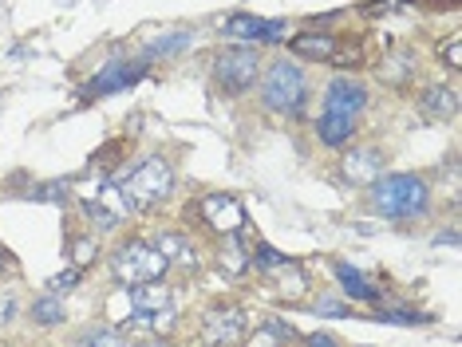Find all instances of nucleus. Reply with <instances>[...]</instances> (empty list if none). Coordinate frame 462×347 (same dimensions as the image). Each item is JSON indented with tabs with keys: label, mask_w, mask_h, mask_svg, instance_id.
Wrapping results in <instances>:
<instances>
[{
	"label": "nucleus",
	"mask_w": 462,
	"mask_h": 347,
	"mask_svg": "<svg viewBox=\"0 0 462 347\" xmlns=\"http://www.w3.org/2000/svg\"><path fill=\"white\" fill-rule=\"evenodd\" d=\"M411 71H415V63L403 48L387 51V59L380 63V79L387 83V87H407V83H411Z\"/></svg>",
	"instance_id": "f3484780"
},
{
	"label": "nucleus",
	"mask_w": 462,
	"mask_h": 347,
	"mask_svg": "<svg viewBox=\"0 0 462 347\" xmlns=\"http://www.w3.org/2000/svg\"><path fill=\"white\" fill-rule=\"evenodd\" d=\"M261 83V103L273 114H300L304 103H309V79L297 63L277 59L269 63V71L257 79Z\"/></svg>",
	"instance_id": "f03ea898"
},
{
	"label": "nucleus",
	"mask_w": 462,
	"mask_h": 347,
	"mask_svg": "<svg viewBox=\"0 0 462 347\" xmlns=\"http://www.w3.org/2000/svg\"><path fill=\"white\" fill-rule=\"evenodd\" d=\"M340 178L352 186H372L375 178H383V151L380 146H348L340 158Z\"/></svg>",
	"instance_id": "6e6552de"
},
{
	"label": "nucleus",
	"mask_w": 462,
	"mask_h": 347,
	"mask_svg": "<svg viewBox=\"0 0 462 347\" xmlns=\"http://www.w3.org/2000/svg\"><path fill=\"white\" fill-rule=\"evenodd\" d=\"M439 56H443V63L450 71H462V40L458 36L443 40V44H439Z\"/></svg>",
	"instance_id": "4be33fe9"
},
{
	"label": "nucleus",
	"mask_w": 462,
	"mask_h": 347,
	"mask_svg": "<svg viewBox=\"0 0 462 347\" xmlns=\"http://www.w3.org/2000/svg\"><path fill=\"white\" fill-rule=\"evenodd\" d=\"M367 107V87L356 79H332L328 83V95H324V111H340V114H352L360 119V111Z\"/></svg>",
	"instance_id": "1a4fd4ad"
},
{
	"label": "nucleus",
	"mask_w": 462,
	"mask_h": 347,
	"mask_svg": "<svg viewBox=\"0 0 462 347\" xmlns=\"http://www.w3.org/2000/svg\"><path fill=\"white\" fill-rule=\"evenodd\" d=\"M229 36H245V40H281L285 36V20H257V16H229L226 20Z\"/></svg>",
	"instance_id": "f8f14e48"
},
{
	"label": "nucleus",
	"mask_w": 462,
	"mask_h": 347,
	"mask_svg": "<svg viewBox=\"0 0 462 347\" xmlns=\"http://www.w3.org/2000/svg\"><path fill=\"white\" fill-rule=\"evenodd\" d=\"M336 280L344 284V292H348L352 300H367V304L375 300L372 284H367V280L360 277V269H352V265H336Z\"/></svg>",
	"instance_id": "a211bd4d"
},
{
	"label": "nucleus",
	"mask_w": 462,
	"mask_h": 347,
	"mask_svg": "<svg viewBox=\"0 0 462 347\" xmlns=\"http://www.w3.org/2000/svg\"><path fill=\"white\" fill-rule=\"evenodd\" d=\"M83 347H127V332L119 328H91L83 335Z\"/></svg>",
	"instance_id": "aec40b11"
},
{
	"label": "nucleus",
	"mask_w": 462,
	"mask_h": 347,
	"mask_svg": "<svg viewBox=\"0 0 462 347\" xmlns=\"http://www.w3.org/2000/svg\"><path fill=\"white\" fill-rule=\"evenodd\" d=\"M143 68L146 63H111V68H103L96 79H91V95H107V91H115V87H127V83H134L143 76Z\"/></svg>",
	"instance_id": "2eb2a0df"
},
{
	"label": "nucleus",
	"mask_w": 462,
	"mask_h": 347,
	"mask_svg": "<svg viewBox=\"0 0 462 347\" xmlns=\"http://www.w3.org/2000/svg\"><path fill=\"white\" fill-rule=\"evenodd\" d=\"M154 249L166 257V265H182V269H198V252L194 245L186 241L182 233H159V241H154Z\"/></svg>",
	"instance_id": "dca6fc26"
},
{
	"label": "nucleus",
	"mask_w": 462,
	"mask_h": 347,
	"mask_svg": "<svg viewBox=\"0 0 462 347\" xmlns=\"http://www.w3.org/2000/svg\"><path fill=\"white\" fill-rule=\"evenodd\" d=\"M190 44V32H171V36L154 40L151 48H146V59H162V56H174V51H186Z\"/></svg>",
	"instance_id": "6ab92c4d"
},
{
	"label": "nucleus",
	"mask_w": 462,
	"mask_h": 347,
	"mask_svg": "<svg viewBox=\"0 0 462 347\" xmlns=\"http://www.w3.org/2000/svg\"><path fill=\"white\" fill-rule=\"evenodd\" d=\"M91 257H96V241H91V237H79L76 245H71V260H76V269L91 265Z\"/></svg>",
	"instance_id": "b1692460"
},
{
	"label": "nucleus",
	"mask_w": 462,
	"mask_h": 347,
	"mask_svg": "<svg viewBox=\"0 0 462 347\" xmlns=\"http://www.w3.org/2000/svg\"><path fill=\"white\" fill-rule=\"evenodd\" d=\"M32 315L40 324H60L64 320V304H60V297H44V300L32 304Z\"/></svg>",
	"instance_id": "412c9836"
},
{
	"label": "nucleus",
	"mask_w": 462,
	"mask_h": 347,
	"mask_svg": "<svg viewBox=\"0 0 462 347\" xmlns=\"http://www.w3.org/2000/svg\"><path fill=\"white\" fill-rule=\"evenodd\" d=\"M166 269H171V265H166V257L151 245V241H143V237H134V241H127V245H119V249H115V257H111L115 280H123L127 288H131V284L162 280Z\"/></svg>",
	"instance_id": "20e7f679"
},
{
	"label": "nucleus",
	"mask_w": 462,
	"mask_h": 347,
	"mask_svg": "<svg viewBox=\"0 0 462 347\" xmlns=\"http://www.w3.org/2000/svg\"><path fill=\"white\" fill-rule=\"evenodd\" d=\"M127 300H131V308L134 315H162L166 308H171V292L162 288V280H151V284H131V292H127Z\"/></svg>",
	"instance_id": "9d476101"
},
{
	"label": "nucleus",
	"mask_w": 462,
	"mask_h": 347,
	"mask_svg": "<svg viewBox=\"0 0 462 347\" xmlns=\"http://www.w3.org/2000/svg\"><path fill=\"white\" fill-rule=\"evenodd\" d=\"M261 79V56L254 48H226L214 59V83L226 87L229 95H241L249 87H257Z\"/></svg>",
	"instance_id": "39448f33"
},
{
	"label": "nucleus",
	"mask_w": 462,
	"mask_h": 347,
	"mask_svg": "<svg viewBox=\"0 0 462 347\" xmlns=\"http://www.w3.org/2000/svg\"><path fill=\"white\" fill-rule=\"evenodd\" d=\"M419 111L427 114V119H455L458 114V95L443 87V83H435V87H427L419 95Z\"/></svg>",
	"instance_id": "4468645a"
},
{
	"label": "nucleus",
	"mask_w": 462,
	"mask_h": 347,
	"mask_svg": "<svg viewBox=\"0 0 462 347\" xmlns=\"http://www.w3.org/2000/svg\"><path fill=\"white\" fill-rule=\"evenodd\" d=\"M79 277H83V269H76V265H71L68 272H60V277H51V280H48V288H51V292H56V297H60V292L76 288V284H79Z\"/></svg>",
	"instance_id": "5701e85b"
},
{
	"label": "nucleus",
	"mask_w": 462,
	"mask_h": 347,
	"mask_svg": "<svg viewBox=\"0 0 462 347\" xmlns=\"http://www.w3.org/2000/svg\"><path fill=\"white\" fill-rule=\"evenodd\" d=\"M309 347H340L332 340V335H324V332H317V335H309Z\"/></svg>",
	"instance_id": "bb28decb"
},
{
	"label": "nucleus",
	"mask_w": 462,
	"mask_h": 347,
	"mask_svg": "<svg viewBox=\"0 0 462 347\" xmlns=\"http://www.w3.org/2000/svg\"><path fill=\"white\" fill-rule=\"evenodd\" d=\"M312 308H317L320 315H344V312H348V308H344V304H336L332 297H320L317 304H312Z\"/></svg>",
	"instance_id": "a878e982"
},
{
	"label": "nucleus",
	"mask_w": 462,
	"mask_h": 347,
	"mask_svg": "<svg viewBox=\"0 0 462 347\" xmlns=\"http://www.w3.org/2000/svg\"><path fill=\"white\" fill-rule=\"evenodd\" d=\"M356 126L360 119H352V114H340V111H320V123H317V134L324 146H332V151H340V146L352 142Z\"/></svg>",
	"instance_id": "9b49d317"
},
{
	"label": "nucleus",
	"mask_w": 462,
	"mask_h": 347,
	"mask_svg": "<svg viewBox=\"0 0 462 347\" xmlns=\"http://www.w3.org/2000/svg\"><path fill=\"white\" fill-rule=\"evenodd\" d=\"M292 56L300 59H312V63H328L332 51L340 48V40L328 36V32H304V36H292Z\"/></svg>",
	"instance_id": "ddd939ff"
},
{
	"label": "nucleus",
	"mask_w": 462,
	"mask_h": 347,
	"mask_svg": "<svg viewBox=\"0 0 462 347\" xmlns=\"http://www.w3.org/2000/svg\"><path fill=\"white\" fill-rule=\"evenodd\" d=\"M367 205L372 214L387 221H415L430 209V186L419 174H387L367 186Z\"/></svg>",
	"instance_id": "f257e3e1"
},
{
	"label": "nucleus",
	"mask_w": 462,
	"mask_h": 347,
	"mask_svg": "<svg viewBox=\"0 0 462 347\" xmlns=\"http://www.w3.org/2000/svg\"><path fill=\"white\" fill-rule=\"evenodd\" d=\"M143 347H166V343H143Z\"/></svg>",
	"instance_id": "cd10ccee"
},
{
	"label": "nucleus",
	"mask_w": 462,
	"mask_h": 347,
	"mask_svg": "<svg viewBox=\"0 0 462 347\" xmlns=\"http://www.w3.org/2000/svg\"><path fill=\"white\" fill-rule=\"evenodd\" d=\"M36 197H44V202H64V182H48V186H40L32 189Z\"/></svg>",
	"instance_id": "393cba45"
},
{
	"label": "nucleus",
	"mask_w": 462,
	"mask_h": 347,
	"mask_svg": "<svg viewBox=\"0 0 462 347\" xmlns=\"http://www.w3.org/2000/svg\"><path fill=\"white\" fill-rule=\"evenodd\" d=\"M245 332H249V315L245 308H209L202 315V340L206 343H214V347H234L245 340Z\"/></svg>",
	"instance_id": "423d86ee"
},
{
	"label": "nucleus",
	"mask_w": 462,
	"mask_h": 347,
	"mask_svg": "<svg viewBox=\"0 0 462 347\" xmlns=\"http://www.w3.org/2000/svg\"><path fill=\"white\" fill-rule=\"evenodd\" d=\"M123 197H127L131 209H154L159 202H166L174 189V170L162 158H143L134 170L123 178Z\"/></svg>",
	"instance_id": "7ed1b4c3"
},
{
	"label": "nucleus",
	"mask_w": 462,
	"mask_h": 347,
	"mask_svg": "<svg viewBox=\"0 0 462 347\" xmlns=\"http://www.w3.org/2000/svg\"><path fill=\"white\" fill-rule=\"evenodd\" d=\"M198 209H202V221L214 233H222V237H237L241 229L249 225L245 221V205L237 202L234 194H206L202 202H198Z\"/></svg>",
	"instance_id": "0eeeda50"
}]
</instances>
